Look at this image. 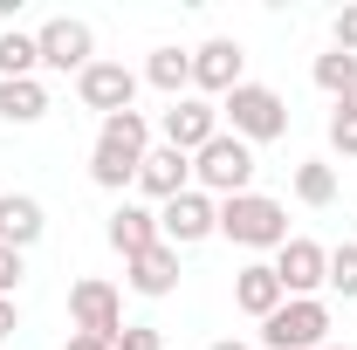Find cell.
Returning a JSON list of instances; mask_svg holds the SVG:
<instances>
[{
  "label": "cell",
  "mask_w": 357,
  "mask_h": 350,
  "mask_svg": "<svg viewBox=\"0 0 357 350\" xmlns=\"http://www.w3.org/2000/svg\"><path fill=\"white\" fill-rule=\"evenodd\" d=\"M192 185L206 199H241L255 192V144H241L234 131H220L206 151H192Z\"/></svg>",
  "instance_id": "obj_1"
},
{
  "label": "cell",
  "mask_w": 357,
  "mask_h": 350,
  "mask_svg": "<svg viewBox=\"0 0 357 350\" xmlns=\"http://www.w3.org/2000/svg\"><path fill=\"white\" fill-rule=\"evenodd\" d=\"M220 117L234 124L241 144H275V137H289V103H282V89L268 83H241L220 96Z\"/></svg>",
  "instance_id": "obj_2"
},
{
  "label": "cell",
  "mask_w": 357,
  "mask_h": 350,
  "mask_svg": "<svg viewBox=\"0 0 357 350\" xmlns=\"http://www.w3.org/2000/svg\"><path fill=\"white\" fill-rule=\"evenodd\" d=\"M220 234L234 241V248H282V241H289V206L268 199V192L220 199Z\"/></svg>",
  "instance_id": "obj_3"
},
{
  "label": "cell",
  "mask_w": 357,
  "mask_h": 350,
  "mask_svg": "<svg viewBox=\"0 0 357 350\" xmlns=\"http://www.w3.org/2000/svg\"><path fill=\"white\" fill-rule=\"evenodd\" d=\"M261 344L268 350H323L330 344V303L323 296H289L261 323Z\"/></svg>",
  "instance_id": "obj_4"
},
{
  "label": "cell",
  "mask_w": 357,
  "mask_h": 350,
  "mask_svg": "<svg viewBox=\"0 0 357 350\" xmlns=\"http://www.w3.org/2000/svg\"><path fill=\"white\" fill-rule=\"evenodd\" d=\"M35 55H42V69H55V76H83L89 62H96V35H89V21H76V14H55V21L35 28Z\"/></svg>",
  "instance_id": "obj_5"
},
{
  "label": "cell",
  "mask_w": 357,
  "mask_h": 350,
  "mask_svg": "<svg viewBox=\"0 0 357 350\" xmlns=\"http://www.w3.org/2000/svg\"><path fill=\"white\" fill-rule=\"evenodd\" d=\"M158 234H165V248H199L206 234H220V199H206L199 185L165 199L158 206Z\"/></svg>",
  "instance_id": "obj_6"
},
{
  "label": "cell",
  "mask_w": 357,
  "mask_h": 350,
  "mask_svg": "<svg viewBox=\"0 0 357 350\" xmlns=\"http://www.w3.org/2000/svg\"><path fill=\"white\" fill-rule=\"evenodd\" d=\"M275 282H282V296H316V289H330V248H316V241H282L275 248Z\"/></svg>",
  "instance_id": "obj_7"
},
{
  "label": "cell",
  "mask_w": 357,
  "mask_h": 350,
  "mask_svg": "<svg viewBox=\"0 0 357 350\" xmlns=\"http://www.w3.org/2000/svg\"><path fill=\"white\" fill-rule=\"evenodd\" d=\"M69 323H76L83 337H110V344H117V330H124V296H117L110 282L83 275V282L69 289Z\"/></svg>",
  "instance_id": "obj_8"
},
{
  "label": "cell",
  "mask_w": 357,
  "mask_h": 350,
  "mask_svg": "<svg viewBox=\"0 0 357 350\" xmlns=\"http://www.w3.org/2000/svg\"><path fill=\"white\" fill-rule=\"evenodd\" d=\"M137 83H144V76H131L124 62H103V55H96L83 76H76V96H83V110H96V117H117V110L137 103Z\"/></svg>",
  "instance_id": "obj_9"
},
{
  "label": "cell",
  "mask_w": 357,
  "mask_h": 350,
  "mask_svg": "<svg viewBox=\"0 0 357 350\" xmlns=\"http://www.w3.org/2000/svg\"><path fill=\"white\" fill-rule=\"evenodd\" d=\"M158 131H165V144H172V151H185V158H192V151H206V144L220 137V103H206V96H178L172 110L158 117Z\"/></svg>",
  "instance_id": "obj_10"
},
{
  "label": "cell",
  "mask_w": 357,
  "mask_h": 350,
  "mask_svg": "<svg viewBox=\"0 0 357 350\" xmlns=\"http://www.w3.org/2000/svg\"><path fill=\"white\" fill-rule=\"evenodd\" d=\"M241 42H227V35H213V42L192 48V89H206V96H227V89H241L248 76H241Z\"/></svg>",
  "instance_id": "obj_11"
},
{
  "label": "cell",
  "mask_w": 357,
  "mask_h": 350,
  "mask_svg": "<svg viewBox=\"0 0 357 350\" xmlns=\"http://www.w3.org/2000/svg\"><path fill=\"white\" fill-rule=\"evenodd\" d=\"M137 192L144 199H178V192H192V158L185 151H172V144H151L144 151V165H137Z\"/></svg>",
  "instance_id": "obj_12"
},
{
  "label": "cell",
  "mask_w": 357,
  "mask_h": 350,
  "mask_svg": "<svg viewBox=\"0 0 357 350\" xmlns=\"http://www.w3.org/2000/svg\"><path fill=\"white\" fill-rule=\"evenodd\" d=\"M42 234H48V213H42V199H28V192H0V248L28 254V248H35Z\"/></svg>",
  "instance_id": "obj_13"
},
{
  "label": "cell",
  "mask_w": 357,
  "mask_h": 350,
  "mask_svg": "<svg viewBox=\"0 0 357 350\" xmlns=\"http://www.w3.org/2000/svg\"><path fill=\"white\" fill-rule=\"evenodd\" d=\"M165 234H158V213L151 206H137V199H124L117 213H110V248L124 254V261H137V254H151Z\"/></svg>",
  "instance_id": "obj_14"
},
{
  "label": "cell",
  "mask_w": 357,
  "mask_h": 350,
  "mask_svg": "<svg viewBox=\"0 0 357 350\" xmlns=\"http://www.w3.org/2000/svg\"><path fill=\"white\" fill-rule=\"evenodd\" d=\"M234 303L248 309L255 323H268V316L289 303V296H282V282H275V268H268V261H248L241 275H234Z\"/></svg>",
  "instance_id": "obj_15"
},
{
  "label": "cell",
  "mask_w": 357,
  "mask_h": 350,
  "mask_svg": "<svg viewBox=\"0 0 357 350\" xmlns=\"http://www.w3.org/2000/svg\"><path fill=\"white\" fill-rule=\"evenodd\" d=\"M124 268H131V289H137V296H151V303L178 289V248H165V241H158L151 254H137V261H124Z\"/></svg>",
  "instance_id": "obj_16"
},
{
  "label": "cell",
  "mask_w": 357,
  "mask_h": 350,
  "mask_svg": "<svg viewBox=\"0 0 357 350\" xmlns=\"http://www.w3.org/2000/svg\"><path fill=\"white\" fill-rule=\"evenodd\" d=\"M144 83L165 89V96H192V55L185 48H151V62H144Z\"/></svg>",
  "instance_id": "obj_17"
},
{
  "label": "cell",
  "mask_w": 357,
  "mask_h": 350,
  "mask_svg": "<svg viewBox=\"0 0 357 350\" xmlns=\"http://www.w3.org/2000/svg\"><path fill=\"white\" fill-rule=\"evenodd\" d=\"M96 144H110V151H124V158H144V151H151V124H144V110H117V117H103Z\"/></svg>",
  "instance_id": "obj_18"
},
{
  "label": "cell",
  "mask_w": 357,
  "mask_h": 350,
  "mask_svg": "<svg viewBox=\"0 0 357 350\" xmlns=\"http://www.w3.org/2000/svg\"><path fill=\"white\" fill-rule=\"evenodd\" d=\"M0 117H7V124H42V117H48V89L35 83V76L0 83Z\"/></svg>",
  "instance_id": "obj_19"
},
{
  "label": "cell",
  "mask_w": 357,
  "mask_h": 350,
  "mask_svg": "<svg viewBox=\"0 0 357 350\" xmlns=\"http://www.w3.org/2000/svg\"><path fill=\"white\" fill-rule=\"evenodd\" d=\"M137 165H144V158H124V151H110V144H96V151H89V178H96L103 192L137 185Z\"/></svg>",
  "instance_id": "obj_20"
},
{
  "label": "cell",
  "mask_w": 357,
  "mask_h": 350,
  "mask_svg": "<svg viewBox=\"0 0 357 350\" xmlns=\"http://www.w3.org/2000/svg\"><path fill=\"white\" fill-rule=\"evenodd\" d=\"M35 69H42V55H35V35L7 28V35H0V83H21V76H35Z\"/></svg>",
  "instance_id": "obj_21"
},
{
  "label": "cell",
  "mask_w": 357,
  "mask_h": 350,
  "mask_svg": "<svg viewBox=\"0 0 357 350\" xmlns=\"http://www.w3.org/2000/svg\"><path fill=\"white\" fill-rule=\"evenodd\" d=\"M296 199H303V206H330V199H337V172H330L323 158H303V165H296Z\"/></svg>",
  "instance_id": "obj_22"
},
{
  "label": "cell",
  "mask_w": 357,
  "mask_h": 350,
  "mask_svg": "<svg viewBox=\"0 0 357 350\" xmlns=\"http://www.w3.org/2000/svg\"><path fill=\"white\" fill-rule=\"evenodd\" d=\"M316 89H330V96H351V89H357V55H344V48L316 55Z\"/></svg>",
  "instance_id": "obj_23"
},
{
  "label": "cell",
  "mask_w": 357,
  "mask_h": 350,
  "mask_svg": "<svg viewBox=\"0 0 357 350\" xmlns=\"http://www.w3.org/2000/svg\"><path fill=\"white\" fill-rule=\"evenodd\" d=\"M330 151L357 158V89H351V96H337V110H330Z\"/></svg>",
  "instance_id": "obj_24"
},
{
  "label": "cell",
  "mask_w": 357,
  "mask_h": 350,
  "mask_svg": "<svg viewBox=\"0 0 357 350\" xmlns=\"http://www.w3.org/2000/svg\"><path fill=\"white\" fill-rule=\"evenodd\" d=\"M330 289H337L344 303H357V241L330 248Z\"/></svg>",
  "instance_id": "obj_25"
},
{
  "label": "cell",
  "mask_w": 357,
  "mask_h": 350,
  "mask_svg": "<svg viewBox=\"0 0 357 350\" xmlns=\"http://www.w3.org/2000/svg\"><path fill=\"white\" fill-rule=\"evenodd\" d=\"M117 350H165V330H151V323H124V330H117Z\"/></svg>",
  "instance_id": "obj_26"
},
{
  "label": "cell",
  "mask_w": 357,
  "mask_h": 350,
  "mask_svg": "<svg viewBox=\"0 0 357 350\" xmlns=\"http://www.w3.org/2000/svg\"><path fill=\"white\" fill-rule=\"evenodd\" d=\"M21 275H28V254L0 248V296H14V289H21Z\"/></svg>",
  "instance_id": "obj_27"
},
{
  "label": "cell",
  "mask_w": 357,
  "mask_h": 350,
  "mask_svg": "<svg viewBox=\"0 0 357 350\" xmlns=\"http://www.w3.org/2000/svg\"><path fill=\"white\" fill-rule=\"evenodd\" d=\"M337 48H344V55H357V0L337 14Z\"/></svg>",
  "instance_id": "obj_28"
},
{
  "label": "cell",
  "mask_w": 357,
  "mask_h": 350,
  "mask_svg": "<svg viewBox=\"0 0 357 350\" xmlns=\"http://www.w3.org/2000/svg\"><path fill=\"white\" fill-rule=\"evenodd\" d=\"M21 330V309H14V296H0V337H14Z\"/></svg>",
  "instance_id": "obj_29"
},
{
  "label": "cell",
  "mask_w": 357,
  "mask_h": 350,
  "mask_svg": "<svg viewBox=\"0 0 357 350\" xmlns=\"http://www.w3.org/2000/svg\"><path fill=\"white\" fill-rule=\"evenodd\" d=\"M62 350H117V344H110V337H83V330H76V337H69Z\"/></svg>",
  "instance_id": "obj_30"
},
{
  "label": "cell",
  "mask_w": 357,
  "mask_h": 350,
  "mask_svg": "<svg viewBox=\"0 0 357 350\" xmlns=\"http://www.w3.org/2000/svg\"><path fill=\"white\" fill-rule=\"evenodd\" d=\"M213 350H248V344H241V337H227V344H213Z\"/></svg>",
  "instance_id": "obj_31"
},
{
  "label": "cell",
  "mask_w": 357,
  "mask_h": 350,
  "mask_svg": "<svg viewBox=\"0 0 357 350\" xmlns=\"http://www.w3.org/2000/svg\"><path fill=\"white\" fill-rule=\"evenodd\" d=\"M323 350H351V344H323Z\"/></svg>",
  "instance_id": "obj_32"
}]
</instances>
